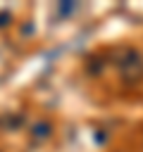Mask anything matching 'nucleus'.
Wrapping results in <instances>:
<instances>
[{
	"label": "nucleus",
	"instance_id": "obj_3",
	"mask_svg": "<svg viewBox=\"0 0 143 152\" xmlns=\"http://www.w3.org/2000/svg\"><path fill=\"white\" fill-rule=\"evenodd\" d=\"M24 124H26V116H24V114H5V116L0 119V126H2V128H10V131L21 128Z\"/></svg>",
	"mask_w": 143,
	"mask_h": 152
},
{
	"label": "nucleus",
	"instance_id": "obj_1",
	"mask_svg": "<svg viewBox=\"0 0 143 152\" xmlns=\"http://www.w3.org/2000/svg\"><path fill=\"white\" fill-rule=\"evenodd\" d=\"M114 64L119 66V71L126 81H138L143 76V59L133 48H117L114 50Z\"/></svg>",
	"mask_w": 143,
	"mask_h": 152
},
{
	"label": "nucleus",
	"instance_id": "obj_4",
	"mask_svg": "<svg viewBox=\"0 0 143 152\" xmlns=\"http://www.w3.org/2000/svg\"><path fill=\"white\" fill-rule=\"evenodd\" d=\"M76 10V2H72V0H67V2H60L57 5V14L60 17H67V14H72Z\"/></svg>",
	"mask_w": 143,
	"mask_h": 152
},
{
	"label": "nucleus",
	"instance_id": "obj_2",
	"mask_svg": "<svg viewBox=\"0 0 143 152\" xmlns=\"http://www.w3.org/2000/svg\"><path fill=\"white\" fill-rule=\"evenodd\" d=\"M52 135V124L48 121V119H38L33 126H31V138L36 140V142H43V140H48Z\"/></svg>",
	"mask_w": 143,
	"mask_h": 152
},
{
	"label": "nucleus",
	"instance_id": "obj_5",
	"mask_svg": "<svg viewBox=\"0 0 143 152\" xmlns=\"http://www.w3.org/2000/svg\"><path fill=\"white\" fill-rule=\"evenodd\" d=\"M88 71H91V74H100V71H102V59H100V57H91Z\"/></svg>",
	"mask_w": 143,
	"mask_h": 152
},
{
	"label": "nucleus",
	"instance_id": "obj_6",
	"mask_svg": "<svg viewBox=\"0 0 143 152\" xmlns=\"http://www.w3.org/2000/svg\"><path fill=\"white\" fill-rule=\"evenodd\" d=\"M10 19H12V14H10V12H2V14H0V28H5V26L10 24Z\"/></svg>",
	"mask_w": 143,
	"mask_h": 152
}]
</instances>
